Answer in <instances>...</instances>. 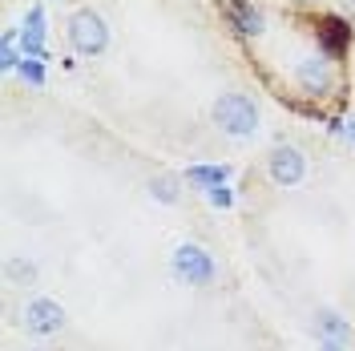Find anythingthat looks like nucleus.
<instances>
[{
	"label": "nucleus",
	"instance_id": "nucleus-12",
	"mask_svg": "<svg viewBox=\"0 0 355 351\" xmlns=\"http://www.w3.org/2000/svg\"><path fill=\"white\" fill-rule=\"evenodd\" d=\"M150 194H154L157 202H166V206H174L178 198H182V182H178L174 174H157L154 182H150Z\"/></svg>",
	"mask_w": 355,
	"mask_h": 351
},
{
	"label": "nucleus",
	"instance_id": "nucleus-1",
	"mask_svg": "<svg viewBox=\"0 0 355 351\" xmlns=\"http://www.w3.org/2000/svg\"><path fill=\"white\" fill-rule=\"evenodd\" d=\"M214 126L230 137H250L259 130V105L250 93H222L214 101Z\"/></svg>",
	"mask_w": 355,
	"mask_h": 351
},
{
	"label": "nucleus",
	"instance_id": "nucleus-4",
	"mask_svg": "<svg viewBox=\"0 0 355 351\" xmlns=\"http://www.w3.org/2000/svg\"><path fill=\"white\" fill-rule=\"evenodd\" d=\"M174 275L190 286H210L214 283V259L202 250L198 242H182L174 250Z\"/></svg>",
	"mask_w": 355,
	"mask_h": 351
},
{
	"label": "nucleus",
	"instance_id": "nucleus-18",
	"mask_svg": "<svg viewBox=\"0 0 355 351\" xmlns=\"http://www.w3.org/2000/svg\"><path fill=\"white\" fill-rule=\"evenodd\" d=\"M303 4H315V0H303Z\"/></svg>",
	"mask_w": 355,
	"mask_h": 351
},
{
	"label": "nucleus",
	"instance_id": "nucleus-7",
	"mask_svg": "<svg viewBox=\"0 0 355 351\" xmlns=\"http://www.w3.org/2000/svg\"><path fill=\"white\" fill-rule=\"evenodd\" d=\"M315 41H319V53L335 61V57H343L352 49V24L343 21V17H335V12H327L315 24Z\"/></svg>",
	"mask_w": 355,
	"mask_h": 351
},
{
	"label": "nucleus",
	"instance_id": "nucleus-14",
	"mask_svg": "<svg viewBox=\"0 0 355 351\" xmlns=\"http://www.w3.org/2000/svg\"><path fill=\"white\" fill-rule=\"evenodd\" d=\"M8 275H12V279H24V283H33V279H37V266L24 263V259H8Z\"/></svg>",
	"mask_w": 355,
	"mask_h": 351
},
{
	"label": "nucleus",
	"instance_id": "nucleus-9",
	"mask_svg": "<svg viewBox=\"0 0 355 351\" xmlns=\"http://www.w3.org/2000/svg\"><path fill=\"white\" fill-rule=\"evenodd\" d=\"M315 323H319V339H335V343H352V323L339 315V311H331V307H323L319 315H315Z\"/></svg>",
	"mask_w": 355,
	"mask_h": 351
},
{
	"label": "nucleus",
	"instance_id": "nucleus-15",
	"mask_svg": "<svg viewBox=\"0 0 355 351\" xmlns=\"http://www.w3.org/2000/svg\"><path fill=\"white\" fill-rule=\"evenodd\" d=\"M206 198H210V206H234V190L230 186H214V190H206Z\"/></svg>",
	"mask_w": 355,
	"mask_h": 351
},
{
	"label": "nucleus",
	"instance_id": "nucleus-2",
	"mask_svg": "<svg viewBox=\"0 0 355 351\" xmlns=\"http://www.w3.org/2000/svg\"><path fill=\"white\" fill-rule=\"evenodd\" d=\"M69 44H73L81 57L105 53V44H110V24H105V17L93 12V8H77V12L69 17Z\"/></svg>",
	"mask_w": 355,
	"mask_h": 351
},
{
	"label": "nucleus",
	"instance_id": "nucleus-13",
	"mask_svg": "<svg viewBox=\"0 0 355 351\" xmlns=\"http://www.w3.org/2000/svg\"><path fill=\"white\" fill-rule=\"evenodd\" d=\"M17 73H21L28 85H44V61H33V57H24Z\"/></svg>",
	"mask_w": 355,
	"mask_h": 351
},
{
	"label": "nucleus",
	"instance_id": "nucleus-8",
	"mask_svg": "<svg viewBox=\"0 0 355 351\" xmlns=\"http://www.w3.org/2000/svg\"><path fill=\"white\" fill-rule=\"evenodd\" d=\"M24 327L33 331V335H57V331L65 327V307L57 299H33L24 307Z\"/></svg>",
	"mask_w": 355,
	"mask_h": 351
},
{
	"label": "nucleus",
	"instance_id": "nucleus-10",
	"mask_svg": "<svg viewBox=\"0 0 355 351\" xmlns=\"http://www.w3.org/2000/svg\"><path fill=\"white\" fill-rule=\"evenodd\" d=\"M186 178L202 186V190H214V186H226L230 182V166H218V162H202V166H190Z\"/></svg>",
	"mask_w": 355,
	"mask_h": 351
},
{
	"label": "nucleus",
	"instance_id": "nucleus-6",
	"mask_svg": "<svg viewBox=\"0 0 355 351\" xmlns=\"http://www.w3.org/2000/svg\"><path fill=\"white\" fill-rule=\"evenodd\" d=\"M222 21H226V28L234 37H246V41L266 33V17L263 8H254V0H226L222 4Z\"/></svg>",
	"mask_w": 355,
	"mask_h": 351
},
{
	"label": "nucleus",
	"instance_id": "nucleus-16",
	"mask_svg": "<svg viewBox=\"0 0 355 351\" xmlns=\"http://www.w3.org/2000/svg\"><path fill=\"white\" fill-rule=\"evenodd\" d=\"M319 351H343V343H335V339H319Z\"/></svg>",
	"mask_w": 355,
	"mask_h": 351
},
{
	"label": "nucleus",
	"instance_id": "nucleus-3",
	"mask_svg": "<svg viewBox=\"0 0 355 351\" xmlns=\"http://www.w3.org/2000/svg\"><path fill=\"white\" fill-rule=\"evenodd\" d=\"M295 85L303 89L307 97H327V93H335V65H331V57L311 53V57H303V61H295Z\"/></svg>",
	"mask_w": 355,
	"mask_h": 351
},
{
	"label": "nucleus",
	"instance_id": "nucleus-11",
	"mask_svg": "<svg viewBox=\"0 0 355 351\" xmlns=\"http://www.w3.org/2000/svg\"><path fill=\"white\" fill-rule=\"evenodd\" d=\"M17 41H21V33H17V28H8V33L0 37V69H4V73H17L21 61H24V53L17 49Z\"/></svg>",
	"mask_w": 355,
	"mask_h": 351
},
{
	"label": "nucleus",
	"instance_id": "nucleus-17",
	"mask_svg": "<svg viewBox=\"0 0 355 351\" xmlns=\"http://www.w3.org/2000/svg\"><path fill=\"white\" fill-rule=\"evenodd\" d=\"M343 133H347V142H352V146H355V117H352V121H347V126H343Z\"/></svg>",
	"mask_w": 355,
	"mask_h": 351
},
{
	"label": "nucleus",
	"instance_id": "nucleus-5",
	"mask_svg": "<svg viewBox=\"0 0 355 351\" xmlns=\"http://www.w3.org/2000/svg\"><path fill=\"white\" fill-rule=\"evenodd\" d=\"M266 174L275 186H299L303 174H307V157L299 146H291V142H279L270 154H266Z\"/></svg>",
	"mask_w": 355,
	"mask_h": 351
}]
</instances>
